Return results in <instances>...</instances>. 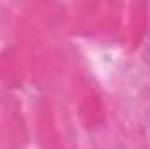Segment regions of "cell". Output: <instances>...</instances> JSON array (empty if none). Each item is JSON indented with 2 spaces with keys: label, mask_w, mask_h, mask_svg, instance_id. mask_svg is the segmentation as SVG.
<instances>
[{
  "label": "cell",
  "mask_w": 150,
  "mask_h": 149,
  "mask_svg": "<svg viewBox=\"0 0 150 149\" xmlns=\"http://www.w3.org/2000/svg\"><path fill=\"white\" fill-rule=\"evenodd\" d=\"M147 58L150 60V30H149V35H147Z\"/></svg>",
  "instance_id": "1"
}]
</instances>
